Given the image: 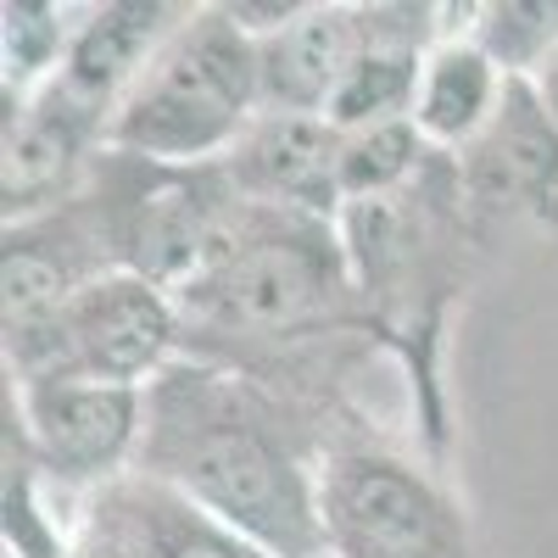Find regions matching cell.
Here are the masks:
<instances>
[{"label": "cell", "mask_w": 558, "mask_h": 558, "mask_svg": "<svg viewBox=\"0 0 558 558\" xmlns=\"http://www.w3.org/2000/svg\"><path fill=\"white\" fill-rule=\"evenodd\" d=\"M134 475H151L263 558H330L318 520V452L279 391L207 357H179L146 386Z\"/></svg>", "instance_id": "cell-1"}, {"label": "cell", "mask_w": 558, "mask_h": 558, "mask_svg": "<svg viewBox=\"0 0 558 558\" xmlns=\"http://www.w3.org/2000/svg\"><path fill=\"white\" fill-rule=\"evenodd\" d=\"M173 302L184 357L241 368L268 386L318 341L363 330L341 223L296 207L235 202Z\"/></svg>", "instance_id": "cell-2"}, {"label": "cell", "mask_w": 558, "mask_h": 558, "mask_svg": "<svg viewBox=\"0 0 558 558\" xmlns=\"http://www.w3.org/2000/svg\"><path fill=\"white\" fill-rule=\"evenodd\" d=\"M257 112V39L229 7H191L112 112L107 151L162 168H213L235 151Z\"/></svg>", "instance_id": "cell-3"}, {"label": "cell", "mask_w": 558, "mask_h": 558, "mask_svg": "<svg viewBox=\"0 0 558 558\" xmlns=\"http://www.w3.org/2000/svg\"><path fill=\"white\" fill-rule=\"evenodd\" d=\"M184 357V318L173 291L140 274H101L57 313L7 336L12 380H96L146 391Z\"/></svg>", "instance_id": "cell-4"}, {"label": "cell", "mask_w": 558, "mask_h": 558, "mask_svg": "<svg viewBox=\"0 0 558 558\" xmlns=\"http://www.w3.org/2000/svg\"><path fill=\"white\" fill-rule=\"evenodd\" d=\"M318 520L330 558H470L458 502L418 463L375 441L324 447Z\"/></svg>", "instance_id": "cell-5"}, {"label": "cell", "mask_w": 558, "mask_h": 558, "mask_svg": "<svg viewBox=\"0 0 558 558\" xmlns=\"http://www.w3.org/2000/svg\"><path fill=\"white\" fill-rule=\"evenodd\" d=\"M17 425L45 475L112 486L134 470L146 430V391L96 380H12Z\"/></svg>", "instance_id": "cell-6"}, {"label": "cell", "mask_w": 558, "mask_h": 558, "mask_svg": "<svg viewBox=\"0 0 558 558\" xmlns=\"http://www.w3.org/2000/svg\"><path fill=\"white\" fill-rule=\"evenodd\" d=\"M452 162L470 223L558 218V118L531 78H508L497 118Z\"/></svg>", "instance_id": "cell-7"}, {"label": "cell", "mask_w": 558, "mask_h": 558, "mask_svg": "<svg viewBox=\"0 0 558 558\" xmlns=\"http://www.w3.org/2000/svg\"><path fill=\"white\" fill-rule=\"evenodd\" d=\"M68 558H263L252 542L207 520L151 475H123L84 508V531Z\"/></svg>", "instance_id": "cell-8"}, {"label": "cell", "mask_w": 558, "mask_h": 558, "mask_svg": "<svg viewBox=\"0 0 558 558\" xmlns=\"http://www.w3.org/2000/svg\"><path fill=\"white\" fill-rule=\"evenodd\" d=\"M218 168L241 202L341 218V129L330 118L257 112Z\"/></svg>", "instance_id": "cell-9"}, {"label": "cell", "mask_w": 558, "mask_h": 558, "mask_svg": "<svg viewBox=\"0 0 558 558\" xmlns=\"http://www.w3.org/2000/svg\"><path fill=\"white\" fill-rule=\"evenodd\" d=\"M118 274L84 191L51 213L7 223V336L57 313L89 279Z\"/></svg>", "instance_id": "cell-10"}, {"label": "cell", "mask_w": 558, "mask_h": 558, "mask_svg": "<svg viewBox=\"0 0 558 558\" xmlns=\"http://www.w3.org/2000/svg\"><path fill=\"white\" fill-rule=\"evenodd\" d=\"M368 45H375V7H302L296 23L257 39L263 112L324 118Z\"/></svg>", "instance_id": "cell-11"}, {"label": "cell", "mask_w": 558, "mask_h": 558, "mask_svg": "<svg viewBox=\"0 0 558 558\" xmlns=\"http://www.w3.org/2000/svg\"><path fill=\"white\" fill-rule=\"evenodd\" d=\"M191 7H157V0H118V7H96L84 23H73L68 51L57 73L45 84H57L73 107L89 118H101L112 129V112L134 89V78L146 73V62L162 51V39L184 23Z\"/></svg>", "instance_id": "cell-12"}, {"label": "cell", "mask_w": 558, "mask_h": 558, "mask_svg": "<svg viewBox=\"0 0 558 558\" xmlns=\"http://www.w3.org/2000/svg\"><path fill=\"white\" fill-rule=\"evenodd\" d=\"M508 73L481 51L475 34L463 39H436L425 68H418V89H413V129L425 134V146L441 157H458L470 140L497 118L502 107Z\"/></svg>", "instance_id": "cell-13"}, {"label": "cell", "mask_w": 558, "mask_h": 558, "mask_svg": "<svg viewBox=\"0 0 558 558\" xmlns=\"http://www.w3.org/2000/svg\"><path fill=\"white\" fill-rule=\"evenodd\" d=\"M430 157L436 151L425 146V134L413 129V118L341 134V207L408 191V184L430 168Z\"/></svg>", "instance_id": "cell-14"}, {"label": "cell", "mask_w": 558, "mask_h": 558, "mask_svg": "<svg viewBox=\"0 0 558 558\" xmlns=\"http://www.w3.org/2000/svg\"><path fill=\"white\" fill-rule=\"evenodd\" d=\"M531 84H536V96H542V107H547V112L558 118V51H553V57H547V62H542L536 73H531Z\"/></svg>", "instance_id": "cell-15"}]
</instances>
